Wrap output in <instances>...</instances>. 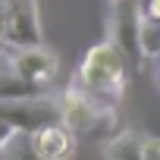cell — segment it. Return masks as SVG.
Masks as SVG:
<instances>
[{
    "label": "cell",
    "instance_id": "6da1fadb",
    "mask_svg": "<svg viewBox=\"0 0 160 160\" xmlns=\"http://www.w3.org/2000/svg\"><path fill=\"white\" fill-rule=\"evenodd\" d=\"M75 85L82 88L88 98H94L101 107H113L126 94V57L113 41H101L88 47L82 66H78Z\"/></svg>",
    "mask_w": 160,
    "mask_h": 160
},
{
    "label": "cell",
    "instance_id": "7a4b0ae2",
    "mask_svg": "<svg viewBox=\"0 0 160 160\" xmlns=\"http://www.w3.org/2000/svg\"><path fill=\"white\" fill-rule=\"evenodd\" d=\"M0 122H10L16 132H38L44 126L60 122V98L38 94V98H13L0 101Z\"/></svg>",
    "mask_w": 160,
    "mask_h": 160
},
{
    "label": "cell",
    "instance_id": "3957f363",
    "mask_svg": "<svg viewBox=\"0 0 160 160\" xmlns=\"http://www.w3.org/2000/svg\"><path fill=\"white\" fill-rule=\"evenodd\" d=\"M44 44L38 0H7V47Z\"/></svg>",
    "mask_w": 160,
    "mask_h": 160
},
{
    "label": "cell",
    "instance_id": "277c9868",
    "mask_svg": "<svg viewBox=\"0 0 160 160\" xmlns=\"http://www.w3.org/2000/svg\"><path fill=\"white\" fill-rule=\"evenodd\" d=\"M141 7L135 0H119L113 3V19H110V41L119 47V53L126 60H132L135 66L144 63L141 60V47H138V28H141Z\"/></svg>",
    "mask_w": 160,
    "mask_h": 160
},
{
    "label": "cell",
    "instance_id": "5b68a950",
    "mask_svg": "<svg viewBox=\"0 0 160 160\" xmlns=\"http://www.w3.org/2000/svg\"><path fill=\"white\" fill-rule=\"evenodd\" d=\"M7 57L13 63V69L28 78V82H38V85H50L57 72H60V60L53 50H47L44 44L38 47H7Z\"/></svg>",
    "mask_w": 160,
    "mask_h": 160
},
{
    "label": "cell",
    "instance_id": "8992f818",
    "mask_svg": "<svg viewBox=\"0 0 160 160\" xmlns=\"http://www.w3.org/2000/svg\"><path fill=\"white\" fill-rule=\"evenodd\" d=\"M101 104L94 98H88L78 85H69L60 94V126H66L72 135H88L91 126L98 122Z\"/></svg>",
    "mask_w": 160,
    "mask_h": 160
},
{
    "label": "cell",
    "instance_id": "52a82bcc",
    "mask_svg": "<svg viewBox=\"0 0 160 160\" xmlns=\"http://www.w3.org/2000/svg\"><path fill=\"white\" fill-rule=\"evenodd\" d=\"M32 138V148L44 157V160H72L75 154V135L66 129V126H44L38 132L28 135Z\"/></svg>",
    "mask_w": 160,
    "mask_h": 160
},
{
    "label": "cell",
    "instance_id": "ba28073f",
    "mask_svg": "<svg viewBox=\"0 0 160 160\" xmlns=\"http://www.w3.org/2000/svg\"><path fill=\"white\" fill-rule=\"evenodd\" d=\"M38 94H47V85H38V82H28L22 78L7 50H0V101H13V98H38Z\"/></svg>",
    "mask_w": 160,
    "mask_h": 160
},
{
    "label": "cell",
    "instance_id": "9c48e42d",
    "mask_svg": "<svg viewBox=\"0 0 160 160\" xmlns=\"http://www.w3.org/2000/svg\"><path fill=\"white\" fill-rule=\"evenodd\" d=\"M138 47H141V60H160V22L144 13L138 28Z\"/></svg>",
    "mask_w": 160,
    "mask_h": 160
},
{
    "label": "cell",
    "instance_id": "30bf717a",
    "mask_svg": "<svg viewBox=\"0 0 160 160\" xmlns=\"http://www.w3.org/2000/svg\"><path fill=\"white\" fill-rule=\"evenodd\" d=\"M107 157L110 160H141V138L135 132H122L110 141L107 148Z\"/></svg>",
    "mask_w": 160,
    "mask_h": 160
},
{
    "label": "cell",
    "instance_id": "8fae6325",
    "mask_svg": "<svg viewBox=\"0 0 160 160\" xmlns=\"http://www.w3.org/2000/svg\"><path fill=\"white\" fill-rule=\"evenodd\" d=\"M0 157H3V160H44V157L32 148L28 132H16V135L10 138V144L0 151Z\"/></svg>",
    "mask_w": 160,
    "mask_h": 160
},
{
    "label": "cell",
    "instance_id": "7c38bea8",
    "mask_svg": "<svg viewBox=\"0 0 160 160\" xmlns=\"http://www.w3.org/2000/svg\"><path fill=\"white\" fill-rule=\"evenodd\" d=\"M141 160H160V138L157 135L141 138Z\"/></svg>",
    "mask_w": 160,
    "mask_h": 160
},
{
    "label": "cell",
    "instance_id": "4fadbf2b",
    "mask_svg": "<svg viewBox=\"0 0 160 160\" xmlns=\"http://www.w3.org/2000/svg\"><path fill=\"white\" fill-rule=\"evenodd\" d=\"M0 47H7V0H0Z\"/></svg>",
    "mask_w": 160,
    "mask_h": 160
},
{
    "label": "cell",
    "instance_id": "5bb4252c",
    "mask_svg": "<svg viewBox=\"0 0 160 160\" xmlns=\"http://www.w3.org/2000/svg\"><path fill=\"white\" fill-rule=\"evenodd\" d=\"M13 135H16V129H13L10 122H0V151L10 144V138H13Z\"/></svg>",
    "mask_w": 160,
    "mask_h": 160
},
{
    "label": "cell",
    "instance_id": "9a60e30c",
    "mask_svg": "<svg viewBox=\"0 0 160 160\" xmlns=\"http://www.w3.org/2000/svg\"><path fill=\"white\" fill-rule=\"evenodd\" d=\"M144 16H151V19H157V22H160V0H148Z\"/></svg>",
    "mask_w": 160,
    "mask_h": 160
},
{
    "label": "cell",
    "instance_id": "2e32d148",
    "mask_svg": "<svg viewBox=\"0 0 160 160\" xmlns=\"http://www.w3.org/2000/svg\"><path fill=\"white\" fill-rule=\"evenodd\" d=\"M157 82H160V63H157Z\"/></svg>",
    "mask_w": 160,
    "mask_h": 160
},
{
    "label": "cell",
    "instance_id": "e0dca14e",
    "mask_svg": "<svg viewBox=\"0 0 160 160\" xmlns=\"http://www.w3.org/2000/svg\"><path fill=\"white\" fill-rule=\"evenodd\" d=\"M110 3H119V0H110Z\"/></svg>",
    "mask_w": 160,
    "mask_h": 160
}]
</instances>
